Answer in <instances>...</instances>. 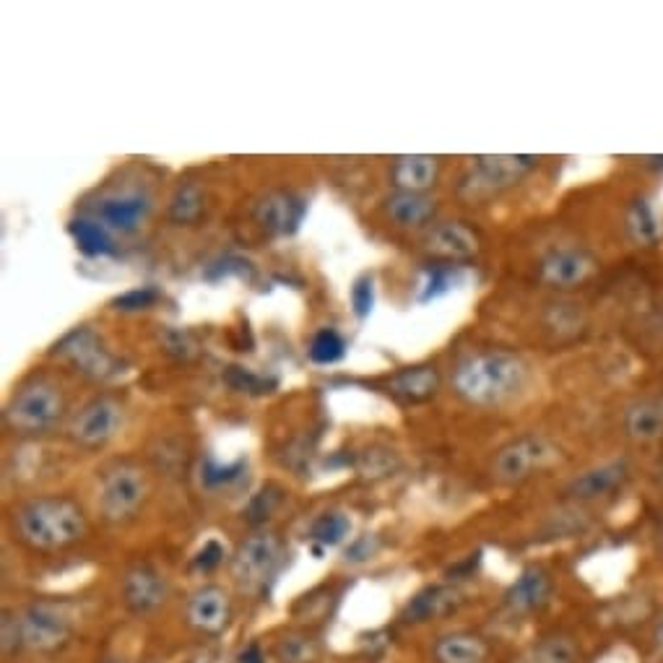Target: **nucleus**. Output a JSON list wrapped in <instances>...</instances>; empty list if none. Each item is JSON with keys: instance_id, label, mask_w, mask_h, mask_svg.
Here are the masks:
<instances>
[{"instance_id": "1", "label": "nucleus", "mask_w": 663, "mask_h": 663, "mask_svg": "<svg viewBox=\"0 0 663 663\" xmlns=\"http://www.w3.org/2000/svg\"><path fill=\"white\" fill-rule=\"evenodd\" d=\"M450 383L466 404L497 408L526 391L528 364L508 349H479L456 364Z\"/></svg>"}, {"instance_id": "2", "label": "nucleus", "mask_w": 663, "mask_h": 663, "mask_svg": "<svg viewBox=\"0 0 663 663\" xmlns=\"http://www.w3.org/2000/svg\"><path fill=\"white\" fill-rule=\"evenodd\" d=\"M13 531L34 551H63L86 536V512L63 495L32 497L13 510Z\"/></svg>"}, {"instance_id": "3", "label": "nucleus", "mask_w": 663, "mask_h": 663, "mask_svg": "<svg viewBox=\"0 0 663 663\" xmlns=\"http://www.w3.org/2000/svg\"><path fill=\"white\" fill-rule=\"evenodd\" d=\"M65 414V396L61 385L50 377H29L21 383L9 404H6L3 422L17 435H48L58 427Z\"/></svg>"}, {"instance_id": "4", "label": "nucleus", "mask_w": 663, "mask_h": 663, "mask_svg": "<svg viewBox=\"0 0 663 663\" xmlns=\"http://www.w3.org/2000/svg\"><path fill=\"white\" fill-rule=\"evenodd\" d=\"M539 167L536 156L524 154H497L476 156L458 180V196L472 204H481L518 185L528 173Z\"/></svg>"}, {"instance_id": "5", "label": "nucleus", "mask_w": 663, "mask_h": 663, "mask_svg": "<svg viewBox=\"0 0 663 663\" xmlns=\"http://www.w3.org/2000/svg\"><path fill=\"white\" fill-rule=\"evenodd\" d=\"M148 497L146 472L133 460H115L100 476L96 508L107 524H128L138 516Z\"/></svg>"}, {"instance_id": "6", "label": "nucleus", "mask_w": 663, "mask_h": 663, "mask_svg": "<svg viewBox=\"0 0 663 663\" xmlns=\"http://www.w3.org/2000/svg\"><path fill=\"white\" fill-rule=\"evenodd\" d=\"M284 564V541L279 533L260 528V531L245 536L232 557L235 583L248 593H263L268 583L279 576Z\"/></svg>"}, {"instance_id": "7", "label": "nucleus", "mask_w": 663, "mask_h": 663, "mask_svg": "<svg viewBox=\"0 0 663 663\" xmlns=\"http://www.w3.org/2000/svg\"><path fill=\"white\" fill-rule=\"evenodd\" d=\"M21 648L34 653H55L69 645L73 622L55 601H32L17 612Z\"/></svg>"}, {"instance_id": "8", "label": "nucleus", "mask_w": 663, "mask_h": 663, "mask_svg": "<svg viewBox=\"0 0 663 663\" xmlns=\"http://www.w3.org/2000/svg\"><path fill=\"white\" fill-rule=\"evenodd\" d=\"M52 356L71 364L73 370L92 380H110L121 375V360L104 346V341L96 336L89 325L73 328L71 333L52 346Z\"/></svg>"}, {"instance_id": "9", "label": "nucleus", "mask_w": 663, "mask_h": 663, "mask_svg": "<svg viewBox=\"0 0 663 663\" xmlns=\"http://www.w3.org/2000/svg\"><path fill=\"white\" fill-rule=\"evenodd\" d=\"M557 458V448L541 435H524L510 439L497 450L491 460V476L500 484H520L528 481L533 474L547 468Z\"/></svg>"}, {"instance_id": "10", "label": "nucleus", "mask_w": 663, "mask_h": 663, "mask_svg": "<svg viewBox=\"0 0 663 663\" xmlns=\"http://www.w3.org/2000/svg\"><path fill=\"white\" fill-rule=\"evenodd\" d=\"M123 419L125 412L121 401H115L113 396H96L73 416L69 435L81 448H104L110 439L117 437V432L123 427Z\"/></svg>"}, {"instance_id": "11", "label": "nucleus", "mask_w": 663, "mask_h": 663, "mask_svg": "<svg viewBox=\"0 0 663 663\" xmlns=\"http://www.w3.org/2000/svg\"><path fill=\"white\" fill-rule=\"evenodd\" d=\"M599 273V258L586 248H555L536 263V279L551 289L583 287Z\"/></svg>"}, {"instance_id": "12", "label": "nucleus", "mask_w": 663, "mask_h": 663, "mask_svg": "<svg viewBox=\"0 0 663 663\" xmlns=\"http://www.w3.org/2000/svg\"><path fill=\"white\" fill-rule=\"evenodd\" d=\"M154 200L146 190L125 188L117 193H107V196L96 200L92 206V216L100 225H104L110 232L133 235L144 227V221L152 214Z\"/></svg>"}, {"instance_id": "13", "label": "nucleus", "mask_w": 663, "mask_h": 663, "mask_svg": "<svg viewBox=\"0 0 663 663\" xmlns=\"http://www.w3.org/2000/svg\"><path fill=\"white\" fill-rule=\"evenodd\" d=\"M185 620L206 638L225 635L232 624V599L221 586H200L188 595Z\"/></svg>"}, {"instance_id": "14", "label": "nucleus", "mask_w": 663, "mask_h": 663, "mask_svg": "<svg viewBox=\"0 0 663 663\" xmlns=\"http://www.w3.org/2000/svg\"><path fill=\"white\" fill-rule=\"evenodd\" d=\"M632 466L628 458H612L603 460V464L586 468L583 474H578L576 479L568 481L564 495L576 503H599L607 497L617 495L624 489V484L630 481Z\"/></svg>"}, {"instance_id": "15", "label": "nucleus", "mask_w": 663, "mask_h": 663, "mask_svg": "<svg viewBox=\"0 0 663 663\" xmlns=\"http://www.w3.org/2000/svg\"><path fill=\"white\" fill-rule=\"evenodd\" d=\"M551 595H555V578L549 576V570L531 564V568L520 570V576L505 591L503 609L510 617L524 620V617L539 614L541 609H547Z\"/></svg>"}, {"instance_id": "16", "label": "nucleus", "mask_w": 663, "mask_h": 663, "mask_svg": "<svg viewBox=\"0 0 663 663\" xmlns=\"http://www.w3.org/2000/svg\"><path fill=\"white\" fill-rule=\"evenodd\" d=\"M121 593H123L125 609H128L131 614L144 617L156 612V609L167 601L169 586H167V578H164L154 564L144 562L125 572Z\"/></svg>"}, {"instance_id": "17", "label": "nucleus", "mask_w": 663, "mask_h": 663, "mask_svg": "<svg viewBox=\"0 0 663 663\" xmlns=\"http://www.w3.org/2000/svg\"><path fill=\"white\" fill-rule=\"evenodd\" d=\"M304 214H308V204L304 198L294 196V193L287 190H273L263 196L256 204V221L260 229L268 235L284 237V235H294L300 229Z\"/></svg>"}, {"instance_id": "18", "label": "nucleus", "mask_w": 663, "mask_h": 663, "mask_svg": "<svg viewBox=\"0 0 663 663\" xmlns=\"http://www.w3.org/2000/svg\"><path fill=\"white\" fill-rule=\"evenodd\" d=\"M479 248V235L472 227H466L464 221H443V225L432 227L424 237V250L443 263L474 258Z\"/></svg>"}, {"instance_id": "19", "label": "nucleus", "mask_w": 663, "mask_h": 663, "mask_svg": "<svg viewBox=\"0 0 663 663\" xmlns=\"http://www.w3.org/2000/svg\"><path fill=\"white\" fill-rule=\"evenodd\" d=\"M464 601H466L464 591H460L458 586L453 583L427 586L406 603L404 612H401V620L406 624H424L432 620H443V617H450L453 612H458Z\"/></svg>"}, {"instance_id": "20", "label": "nucleus", "mask_w": 663, "mask_h": 663, "mask_svg": "<svg viewBox=\"0 0 663 663\" xmlns=\"http://www.w3.org/2000/svg\"><path fill=\"white\" fill-rule=\"evenodd\" d=\"M432 659L435 663H489L491 643L479 632L456 630L435 640Z\"/></svg>"}, {"instance_id": "21", "label": "nucleus", "mask_w": 663, "mask_h": 663, "mask_svg": "<svg viewBox=\"0 0 663 663\" xmlns=\"http://www.w3.org/2000/svg\"><path fill=\"white\" fill-rule=\"evenodd\" d=\"M580 643L568 632H549L512 655L510 663H578Z\"/></svg>"}, {"instance_id": "22", "label": "nucleus", "mask_w": 663, "mask_h": 663, "mask_svg": "<svg viewBox=\"0 0 663 663\" xmlns=\"http://www.w3.org/2000/svg\"><path fill=\"white\" fill-rule=\"evenodd\" d=\"M439 173V159L427 154L398 156L391 164V180L404 193H424L432 188Z\"/></svg>"}, {"instance_id": "23", "label": "nucleus", "mask_w": 663, "mask_h": 663, "mask_svg": "<svg viewBox=\"0 0 663 663\" xmlns=\"http://www.w3.org/2000/svg\"><path fill=\"white\" fill-rule=\"evenodd\" d=\"M624 432L635 443H655L663 437V396H645L624 412Z\"/></svg>"}, {"instance_id": "24", "label": "nucleus", "mask_w": 663, "mask_h": 663, "mask_svg": "<svg viewBox=\"0 0 663 663\" xmlns=\"http://www.w3.org/2000/svg\"><path fill=\"white\" fill-rule=\"evenodd\" d=\"M439 389V372L429 364H419V367H406L396 372L389 380V393L406 404H422V401L432 398Z\"/></svg>"}, {"instance_id": "25", "label": "nucleus", "mask_w": 663, "mask_h": 663, "mask_svg": "<svg viewBox=\"0 0 663 663\" xmlns=\"http://www.w3.org/2000/svg\"><path fill=\"white\" fill-rule=\"evenodd\" d=\"M435 200L424 193H404L396 190L393 196L385 200V216L398 227H424L435 219Z\"/></svg>"}, {"instance_id": "26", "label": "nucleus", "mask_w": 663, "mask_h": 663, "mask_svg": "<svg viewBox=\"0 0 663 663\" xmlns=\"http://www.w3.org/2000/svg\"><path fill=\"white\" fill-rule=\"evenodd\" d=\"M69 232L73 237V242H76V248L89 258H100V256H110V252H115L113 232H110L104 225H100L94 216H81V219H73Z\"/></svg>"}, {"instance_id": "27", "label": "nucleus", "mask_w": 663, "mask_h": 663, "mask_svg": "<svg viewBox=\"0 0 663 663\" xmlns=\"http://www.w3.org/2000/svg\"><path fill=\"white\" fill-rule=\"evenodd\" d=\"M320 640L308 632H287L273 643V659L279 663H318L320 659Z\"/></svg>"}, {"instance_id": "28", "label": "nucleus", "mask_w": 663, "mask_h": 663, "mask_svg": "<svg viewBox=\"0 0 663 663\" xmlns=\"http://www.w3.org/2000/svg\"><path fill=\"white\" fill-rule=\"evenodd\" d=\"M460 281V266L458 263H429L422 273V287H419V302L427 304L437 297L448 294L453 287Z\"/></svg>"}, {"instance_id": "29", "label": "nucleus", "mask_w": 663, "mask_h": 663, "mask_svg": "<svg viewBox=\"0 0 663 663\" xmlns=\"http://www.w3.org/2000/svg\"><path fill=\"white\" fill-rule=\"evenodd\" d=\"M352 531V520H349L344 512H323L315 524L310 526V541L315 543V555L328 549L336 547Z\"/></svg>"}, {"instance_id": "30", "label": "nucleus", "mask_w": 663, "mask_h": 663, "mask_svg": "<svg viewBox=\"0 0 663 663\" xmlns=\"http://www.w3.org/2000/svg\"><path fill=\"white\" fill-rule=\"evenodd\" d=\"M204 214V190L196 183H183L169 200V219L177 225H193Z\"/></svg>"}, {"instance_id": "31", "label": "nucleus", "mask_w": 663, "mask_h": 663, "mask_svg": "<svg viewBox=\"0 0 663 663\" xmlns=\"http://www.w3.org/2000/svg\"><path fill=\"white\" fill-rule=\"evenodd\" d=\"M245 472H248V460L245 458H237L235 464L221 466L219 460L208 456L204 464H200V484H204L206 489H227L240 481Z\"/></svg>"}, {"instance_id": "32", "label": "nucleus", "mask_w": 663, "mask_h": 663, "mask_svg": "<svg viewBox=\"0 0 663 663\" xmlns=\"http://www.w3.org/2000/svg\"><path fill=\"white\" fill-rule=\"evenodd\" d=\"M308 354L315 364H336L346 356V339L336 328H320L310 341Z\"/></svg>"}, {"instance_id": "33", "label": "nucleus", "mask_w": 663, "mask_h": 663, "mask_svg": "<svg viewBox=\"0 0 663 663\" xmlns=\"http://www.w3.org/2000/svg\"><path fill=\"white\" fill-rule=\"evenodd\" d=\"M628 229H630V235L635 237L638 242H643V245L655 242V237L661 235L659 216H655L653 206L648 204V200H638V204L630 208V214H628Z\"/></svg>"}, {"instance_id": "34", "label": "nucleus", "mask_w": 663, "mask_h": 663, "mask_svg": "<svg viewBox=\"0 0 663 663\" xmlns=\"http://www.w3.org/2000/svg\"><path fill=\"white\" fill-rule=\"evenodd\" d=\"M225 380H227L229 389L252 393V396H263V393H271L276 389L273 377L256 375V372H250L248 367H229L225 372Z\"/></svg>"}, {"instance_id": "35", "label": "nucleus", "mask_w": 663, "mask_h": 663, "mask_svg": "<svg viewBox=\"0 0 663 663\" xmlns=\"http://www.w3.org/2000/svg\"><path fill=\"white\" fill-rule=\"evenodd\" d=\"M159 289L156 287H136L131 289V292H125L121 297H115V310H123V312H138V310H146L152 308V304L159 302Z\"/></svg>"}, {"instance_id": "36", "label": "nucleus", "mask_w": 663, "mask_h": 663, "mask_svg": "<svg viewBox=\"0 0 663 663\" xmlns=\"http://www.w3.org/2000/svg\"><path fill=\"white\" fill-rule=\"evenodd\" d=\"M372 304H375V284H372V276H362V279H356L352 287L354 315L360 320L370 318Z\"/></svg>"}, {"instance_id": "37", "label": "nucleus", "mask_w": 663, "mask_h": 663, "mask_svg": "<svg viewBox=\"0 0 663 663\" xmlns=\"http://www.w3.org/2000/svg\"><path fill=\"white\" fill-rule=\"evenodd\" d=\"M279 503H281V489L279 487H266L263 491H260V495L252 497V503L248 508L250 524H263V520L271 516Z\"/></svg>"}, {"instance_id": "38", "label": "nucleus", "mask_w": 663, "mask_h": 663, "mask_svg": "<svg viewBox=\"0 0 663 663\" xmlns=\"http://www.w3.org/2000/svg\"><path fill=\"white\" fill-rule=\"evenodd\" d=\"M225 557H227V549L221 547V543L216 539H211V541H206L204 549H200L196 555V560H193V568L200 570V572H214L221 562H225Z\"/></svg>"}, {"instance_id": "39", "label": "nucleus", "mask_w": 663, "mask_h": 663, "mask_svg": "<svg viewBox=\"0 0 663 663\" xmlns=\"http://www.w3.org/2000/svg\"><path fill=\"white\" fill-rule=\"evenodd\" d=\"M248 276L250 273V263L242 258H225V260H216V263L208 266L206 279L219 281L221 276Z\"/></svg>"}, {"instance_id": "40", "label": "nucleus", "mask_w": 663, "mask_h": 663, "mask_svg": "<svg viewBox=\"0 0 663 663\" xmlns=\"http://www.w3.org/2000/svg\"><path fill=\"white\" fill-rule=\"evenodd\" d=\"M17 651H21L17 612H3V653L13 655Z\"/></svg>"}, {"instance_id": "41", "label": "nucleus", "mask_w": 663, "mask_h": 663, "mask_svg": "<svg viewBox=\"0 0 663 663\" xmlns=\"http://www.w3.org/2000/svg\"><path fill=\"white\" fill-rule=\"evenodd\" d=\"M651 648H653V653L659 655V659H663V614L659 617V620L653 622V630H651Z\"/></svg>"}, {"instance_id": "42", "label": "nucleus", "mask_w": 663, "mask_h": 663, "mask_svg": "<svg viewBox=\"0 0 663 663\" xmlns=\"http://www.w3.org/2000/svg\"><path fill=\"white\" fill-rule=\"evenodd\" d=\"M655 663H663V659H659V661H655Z\"/></svg>"}]
</instances>
